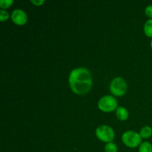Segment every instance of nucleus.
I'll return each instance as SVG.
<instances>
[{
	"label": "nucleus",
	"instance_id": "nucleus-1",
	"mask_svg": "<svg viewBox=\"0 0 152 152\" xmlns=\"http://www.w3.org/2000/svg\"><path fill=\"white\" fill-rule=\"evenodd\" d=\"M69 86L74 93L85 95L92 87V77L89 70L86 68L74 69L69 75Z\"/></svg>",
	"mask_w": 152,
	"mask_h": 152
},
{
	"label": "nucleus",
	"instance_id": "nucleus-2",
	"mask_svg": "<svg viewBox=\"0 0 152 152\" xmlns=\"http://www.w3.org/2000/svg\"><path fill=\"white\" fill-rule=\"evenodd\" d=\"M122 140L126 146L134 148L140 145L142 142V137L140 134L137 132L133 131H128L123 134Z\"/></svg>",
	"mask_w": 152,
	"mask_h": 152
},
{
	"label": "nucleus",
	"instance_id": "nucleus-3",
	"mask_svg": "<svg viewBox=\"0 0 152 152\" xmlns=\"http://www.w3.org/2000/svg\"><path fill=\"white\" fill-rule=\"evenodd\" d=\"M127 90V84L126 80L122 77H116L110 85V91L114 96H122L126 94Z\"/></svg>",
	"mask_w": 152,
	"mask_h": 152
},
{
	"label": "nucleus",
	"instance_id": "nucleus-4",
	"mask_svg": "<svg viewBox=\"0 0 152 152\" xmlns=\"http://www.w3.org/2000/svg\"><path fill=\"white\" fill-rule=\"evenodd\" d=\"M98 108L103 112H111L118 108V102L113 96H105L99 100Z\"/></svg>",
	"mask_w": 152,
	"mask_h": 152
},
{
	"label": "nucleus",
	"instance_id": "nucleus-5",
	"mask_svg": "<svg viewBox=\"0 0 152 152\" xmlns=\"http://www.w3.org/2000/svg\"><path fill=\"white\" fill-rule=\"evenodd\" d=\"M114 131L108 126H100L96 130V136L98 139L107 143L112 142L114 139Z\"/></svg>",
	"mask_w": 152,
	"mask_h": 152
},
{
	"label": "nucleus",
	"instance_id": "nucleus-6",
	"mask_svg": "<svg viewBox=\"0 0 152 152\" xmlns=\"http://www.w3.org/2000/svg\"><path fill=\"white\" fill-rule=\"evenodd\" d=\"M11 19L16 25H24L28 22V16L24 10L16 9L12 12Z\"/></svg>",
	"mask_w": 152,
	"mask_h": 152
},
{
	"label": "nucleus",
	"instance_id": "nucleus-7",
	"mask_svg": "<svg viewBox=\"0 0 152 152\" xmlns=\"http://www.w3.org/2000/svg\"><path fill=\"white\" fill-rule=\"evenodd\" d=\"M116 115H117L118 120H121V121H125L129 118V111L124 107L119 106L116 109Z\"/></svg>",
	"mask_w": 152,
	"mask_h": 152
},
{
	"label": "nucleus",
	"instance_id": "nucleus-8",
	"mask_svg": "<svg viewBox=\"0 0 152 152\" xmlns=\"http://www.w3.org/2000/svg\"><path fill=\"white\" fill-rule=\"evenodd\" d=\"M140 135L143 139H148L152 135V129L149 126H145L141 129Z\"/></svg>",
	"mask_w": 152,
	"mask_h": 152
},
{
	"label": "nucleus",
	"instance_id": "nucleus-9",
	"mask_svg": "<svg viewBox=\"0 0 152 152\" xmlns=\"http://www.w3.org/2000/svg\"><path fill=\"white\" fill-rule=\"evenodd\" d=\"M144 33L148 37H152V19H148L145 23Z\"/></svg>",
	"mask_w": 152,
	"mask_h": 152
},
{
	"label": "nucleus",
	"instance_id": "nucleus-10",
	"mask_svg": "<svg viewBox=\"0 0 152 152\" xmlns=\"http://www.w3.org/2000/svg\"><path fill=\"white\" fill-rule=\"evenodd\" d=\"M139 152H152V145L150 142H143L140 144Z\"/></svg>",
	"mask_w": 152,
	"mask_h": 152
},
{
	"label": "nucleus",
	"instance_id": "nucleus-11",
	"mask_svg": "<svg viewBox=\"0 0 152 152\" xmlns=\"http://www.w3.org/2000/svg\"><path fill=\"white\" fill-rule=\"evenodd\" d=\"M105 152H117V146L112 142H108L105 146Z\"/></svg>",
	"mask_w": 152,
	"mask_h": 152
},
{
	"label": "nucleus",
	"instance_id": "nucleus-12",
	"mask_svg": "<svg viewBox=\"0 0 152 152\" xmlns=\"http://www.w3.org/2000/svg\"><path fill=\"white\" fill-rule=\"evenodd\" d=\"M13 3V0H1L0 1V7L1 9H7L10 7Z\"/></svg>",
	"mask_w": 152,
	"mask_h": 152
},
{
	"label": "nucleus",
	"instance_id": "nucleus-13",
	"mask_svg": "<svg viewBox=\"0 0 152 152\" xmlns=\"http://www.w3.org/2000/svg\"><path fill=\"white\" fill-rule=\"evenodd\" d=\"M8 19L9 13L4 10H0V21H1V22H4V21L7 20Z\"/></svg>",
	"mask_w": 152,
	"mask_h": 152
},
{
	"label": "nucleus",
	"instance_id": "nucleus-14",
	"mask_svg": "<svg viewBox=\"0 0 152 152\" xmlns=\"http://www.w3.org/2000/svg\"><path fill=\"white\" fill-rule=\"evenodd\" d=\"M145 13L148 17L151 18V19H152V5L147 6L145 10Z\"/></svg>",
	"mask_w": 152,
	"mask_h": 152
},
{
	"label": "nucleus",
	"instance_id": "nucleus-15",
	"mask_svg": "<svg viewBox=\"0 0 152 152\" xmlns=\"http://www.w3.org/2000/svg\"><path fill=\"white\" fill-rule=\"evenodd\" d=\"M31 1L32 4H34V5L36 6H41L45 3L44 0H36V1H34V0H31Z\"/></svg>",
	"mask_w": 152,
	"mask_h": 152
},
{
	"label": "nucleus",
	"instance_id": "nucleus-16",
	"mask_svg": "<svg viewBox=\"0 0 152 152\" xmlns=\"http://www.w3.org/2000/svg\"><path fill=\"white\" fill-rule=\"evenodd\" d=\"M151 49H152V40H151Z\"/></svg>",
	"mask_w": 152,
	"mask_h": 152
}]
</instances>
